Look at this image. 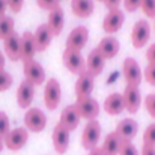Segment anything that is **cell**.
Instances as JSON below:
<instances>
[{
  "mask_svg": "<svg viewBox=\"0 0 155 155\" xmlns=\"http://www.w3.org/2000/svg\"><path fill=\"white\" fill-rule=\"evenodd\" d=\"M101 139V125L100 122L95 120H89L81 133V146L86 151H92L95 148H98V142Z\"/></svg>",
  "mask_w": 155,
  "mask_h": 155,
  "instance_id": "1",
  "label": "cell"
},
{
  "mask_svg": "<svg viewBox=\"0 0 155 155\" xmlns=\"http://www.w3.org/2000/svg\"><path fill=\"white\" fill-rule=\"evenodd\" d=\"M122 74H124V78H125L128 86H140V83L143 80L142 68L137 63V60L133 59V57H127L124 60V63H122Z\"/></svg>",
  "mask_w": 155,
  "mask_h": 155,
  "instance_id": "2",
  "label": "cell"
},
{
  "mask_svg": "<svg viewBox=\"0 0 155 155\" xmlns=\"http://www.w3.org/2000/svg\"><path fill=\"white\" fill-rule=\"evenodd\" d=\"M47 127V116L39 108H29L24 114V128L30 133H41Z\"/></svg>",
  "mask_w": 155,
  "mask_h": 155,
  "instance_id": "3",
  "label": "cell"
},
{
  "mask_svg": "<svg viewBox=\"0 0 155 155\" xmlns=\"http://www.w3.org/2000/svg\"><path fill=\"white\" fill-rule=\"evenodd\" d=\"M27 140H29V131L24 127H17V128L11 130L8 133V136L3 139L5 148H8L12 152H17V151L23 149L26 146Z\"/></svg>",
  "mask_w": 155,
  "mask_h": 155,
  "instance_id": "4",
  "label": "cell"
},
{
  "mask_svg": "<svg viewBox=\"0 0 155 155\" xmlns=\"http://www.w3.org/2000/svg\"><path fill=\"white\" fill-rule=\"evenodd\" d=\"M62 60H63V65L65 68L71 72V74H75V75H80L81 72L86 71V60L84 57L81 56L80 51H74V50H65L62 54Z\"/></svg>",
  "mask_w": 155,
  "mask_h": 155,
  "instance_id": "5",
  "label": "cell"
},
{
  "mask_svg": "<svg viewBox=\"0 0 155 155\" xmlns=\"http://www.w3.org/2000/svg\"><path fill=\"white\" fill-rule=\"evenodd\" d=\"M62 98V87L57 78H50L45 83V89H44V103L45 107L53 111L59 107Z\"/></svg>",
  "mask_w": 155,
  "mask_h": 155,
  "instance_id": "6",
  "label": "cell"
},
{
  "mask_svg": "<svg viewBox=\"0 0 155 155\" xmlns=\"http://www.w3.org/2000/svg\"><path fill=\"white\" fill-rule=\"evenodd\" d=\"M23 74H24V80L30 81L35 86H41L45 81V69L35 59L24 62V65H23Z\"/></svg>",
  "mask_w": 155,
  "mask_h": 155,
  "instance_id": "7",
  "label": "cell"
},
{
  "mask_svg": "<svg viewBox=\"0 0 155 155\" xmlns=\"http://www.w3.org/2000/svg\"><path fill=\"white\" fill-rule=\"evenodd\" d=\"M151 38V24L146 20H139L131 30V44L134 48H143Z\"/></svg>",
  "mask_w": 155,
  "mask_h": 155,
  "instance_id": "8",
  "label": "cell"
},
{
  "mask_svg": "<svg viewBox=\"0 0 155 155\" xmlns=\"http://www.w3.org/2000/svg\"><path fill=\"white\" fill-rule=\"evenodd\" d=\"M75 107L81 116V119H86V120H95L101 111L100 108V104L95 98L92 97H86V98H78L75 101Z\"/></svg>",
  "mask_w": 155,
  "mask_h": 155,
  "instance_id": "9",
  "label": "cell"
},
{
  "mask_svg": "<svg viewBox=\"0 0 155 155\" xmlns=\"http://www.w3.org/2000/svg\"><path fill=\"white\" fill-rule=\"evenodd\" d=\"M53 148L56 151V154L63 155L68 148H69V140H71V131L66 130L65 127H62L60 124H57L54 128H53Z\"/></svg>",
  "mask_w": 155,
  "mask_h": 155,
  "instance_id": "10",
  "label": "cell"
},
{
  "mask_svg": "<svg viewBox=\"0 0 155 155\" xmlns=\"http://www.w3.org/2000/svg\"><path fill=\"white\" fill-rule=\"evenodd\" d=\"M87 39H89L87 27L78 26V27L72 29L71 33L68 35V38H66V48L68 50H74V51H80L87 44Z\"/></svg>",
  "mask_w": 155,
  "mask_h": 155,
  "instance_id": "11",
  "label": "cell"
},
{
  "mask_svg": "<svg viewBox=\"0 0 155 155\" xmlns=\"http://www.w3.org/2000/svg\"><path fill=\"white\" fill-rule=\"evenodd\" d=\"M125 23V14L120 9L108 11V14L104 17L103 20V29L107 35H113L120 30V27Z\"/></svg>",
  "mask_w": 155,
  "mask_h": 155,
  "instance_id": "12",
  "label": "cell"
},
{
  "mask_svg": "<svg viewBox=\"0 0 155 155\" xmlns=\"http://www.w3.org/2000/svg\"><path fill=\"white\" fill-rule=\"evenodd\" d=\"M124 103H125V110L131 114L137 113L140 105H142V92L139 86H128L124 91Z\"/></svg>",
  "mask_w": 155,
  "mask_h": 155,
  "instance_id": "13",
  "label": "cell"
},
{
  "mask_svg": "<svg viewBox=\"0 0 155 155\" xmlns=\"http://www.w3.org/2000/svg\"><path fill=\"white\" fill-rule=\"evenodd\" d=\"M114 133L120 137L122 142H133V139L137 136L139 133V124L131 119V117H127V119H122L117 125H116V130Z\"/></svg>",
  "mask_w": 155,
  "mask_h": 155,
  "instance_id": "14",
  "label": "cell"
},
{
  "mask_svg": "<svg viewBox=\"0 0 155 155\" xmlns=\"http://www.w3.org/2000/svg\"><path fill=\"white\" fill-rule=\"evenodd\" d=\"M80 119H81V116H80V113H78L75 104H71V105H66V107L62 110L60 117H59V124H60L62 127H65L66 130L74 131V130L78 127Z\"/></svg>",
  "mask_w": 155,
  "mask_h": 155,
  "instance_id": "15",
  "label": "cell"
},
{
  "mask_svg": "<svg viewBox=\"0 0 155 155\" xmlns=\"http://www.w3.org/2000/svg\"><path fill=\"white\" fill-rule=\"evenodd\" d=\"M35 98V84H32L27 80H23L18 86L17 91V103L21 108H30V105L33 103Z\"/></svg>",
  "mask_w": 155,
  "mask_h": 155,
  "instance_id": "16",
  "label": "cell"
},
{
  "mask_svg": "<svg viewBox=\"0 0 155 155\" xmlns=\"http://www.w3.org/2000/svg\"><path fill=\"white\" fill-rule=\"evenodd\" d=\"M94 86H95V77L92 74H89L87 71L81 72L75 81V95H77V100L78 98H86V97H91L92 91H94Z\"/></svg>",
  "mask_w": 155,
  "mask_h": 155,
  "instance_id": "17",
  "label": "cell"
},
{
  "mask_svg": "<svg viewBox=\"0 0 155 155\" xmlns=\"http://www.w3.org/2000/svg\"><path fill=\"white\" fill-rule=\"evenodd\" d=\"M47 26H48L50 32L53 33V36H59L62 33L63 26H65V14H63V9L60 6L54 8L53 11L48 12Z\"/></svg>",
  "mask_w": 155,
  "mask_h": 155,
  "instance_id": "18",
  "label": "cell"
},
{
  "mask_svg": "<svg viewBox=\"0 0 155 155\" xmlns=\"http://www.w3.org/2000/svg\"><path fill=\"white\" fill-rule=\"evenodd\" d=\"M104 66H105V59L101 56V53L98 51L97 48H94L92 51L87 54V59H86V71H87L89 74H92L94 77H98V75L103 74Z\"/></svg>",
  "mask_w": 155,
  "mask_h": 155,
  "instance_id": "19",
  "label": "cell"
},
{
  "mask_svg": "<svg viewBox=\"0 0 155 155\" xmlns=\"http://www.w3.org/2000/svg\"><path fill=\"white\" fill-rule=\"evenodd\" d=\"M3 48H5L6 56L12 62L21 60V36L17 33L11 35L8 39L3 41Z\"/></svg>",
  "mask_w": 155,
  "mask_h": 155,
  "instance_id": "20",
  "label": "cell"
},
{
  "mask_svg": "<svg viewBox=\"0 0 155 155\" xmlns=\"http://www.w3.org/2000/svg\"><path fill=\"white\" fill-rule=\"evenodd\" d=\"M104 110L107 111V114L110 116H117L125 110V103H124V95L119 92H113L110 94L105 101H104Z\"/></svg>",
  "mask_w": 155,
  "mask_h": 155,
  "instance_id": "21",
  "label": "cell"
},
{
  "mask_svg": "<svg viewBox=\"0 0 155 155\" xmlns=\"http://www.w3.org/2000/svg\"><path fill=\"white\" fill-rule=\"evenodd\" d=\"M97 50L101 53L104 59H113L117 56V53L120 50V44L116 38H111V36H107V38H103L97 47Z\"/></svg>",
  "mask_w": 155,
  "mask_h": 155,
  "instance_id": "22",
  "label": "cell"
},
{
  "mask_svg": "<svg viewBox=\"0 0 155 155\" xmlns=\"http://www.w3.org/2000/svg\"><path fill=\"white\" fill-rule=\"evenodd\" d=\"M36 44H35V36L32 32H24L21 35V60L27 62L32 60L36 54Z\"/></svg>",
  "mask_w": 155,
  "mask_h": 155,
  "instance_id": "23",
  "label": "cell"
},
{
  "mask_svg": "<svg viewBox=\"0 0 155 155\" xmlns=\"http://www.w3.org/2000/svg\"><path fill=\"white\" fill-rule=\"evenodd\" d=\"M33 36H35V44H36V50L38 51H45L50 47L53 39V33L50 32L47 24L38 26V29L33 32Z\"/></svg>",
  "mask_w": 155,
  "mask_h": 155,
  "instance_id": "24",
  "label": "cell"
},
{
  "mask_svg": "<svg viewBox=\"0 0 155 155\" xmlns=\"http://www.w3.org/2000/svg\"><path fill=\"white\" fill-rule=\"evenodd\" d=\"M71 11L78 18H89L95 11L94 0H71Z\"/></svg>",
  "mask_w": 155,
  "mask_h": 155,
  "instance_id": "25",
  "label": "cell"
},
{
  "mask_svg": "<svg viewBox=\"0 0 155 155\" xmlns=\"http://www.w3.org/2000/svg\"><path fill=\"white\" fill-rule=\"evenodd\" d=\"M120 146H122V140H120V137L113 131V133H108V134L105 136L101 149H103L104 155H119Z\"/></svg>",
  "mask_w": 155,
  "mask_h": 155,
  "instance_id": "26",
  "label": "cell"
},
{
  "mask_svg": "<svg viewBox=\"0 0 155 155\" xmlns=\"http://www.w3.org/2000/svg\"><path fill=\"white\" fill-rule=\"evenodd\" d=\"M15 33V23L12 17H3L0 20V41L8 39L11 35Z\"/></svg>",
  "mask_w": 155,
  "mask_h": 155,
  "instance_id": "27",
  "label": "cell"
},
{
  "mask_svg": "<svg viewBox=\"0 0 155 155\" xmlns=\"http://www.w3.org/2000/svg\"><path fill=\"white\" fill-rule=\"evenodd\" d=\"M143 145L155 146V122L146 127V130L143 133Z\"/></svg>",
  "mask_w": 155,
  "mask_h": 155,
  "instance_id": "28",
  "label": "cell"
},
{
  "mask_svg": "<svg viewBox=\"0 0 155 155\" xmlns=\"http://www.w3.org/2000/svg\"><path fill=\"white\" fill-rule=\"evenodd\" d=\"M140 9L143 11V14L148 18H154L155 20V0H142Z\"/></svg>",
  "mask_w": 155,
  "mask_h": 155,
  "instance_id": "29",
  "label": "cell"
},
{
  "mask_svg": "<svg viewBox=\"0 0 155 155\" xmlns=\"http://www.w3.org/2000/svg\"><path fill=\"white\" fill-rule=\"evenodd\" d=\"M11 131V122L9 117L5 111H0V137L5 139L8 136V133Z\"/></svg>",
  "mask_w": 155,
  "mask_h": 155,
  "instance_id": "30",
  "label": "cell"
},
{
  "mask_svg": "<svg viewBox=\"0 0 155 155\" xmlns=\"http://www.w3.org/2000/svg\"><path fill=\"white\" fill-rule=\"evenodd\" d=\"M12 75L8 72V71H5V69H2L0 71V92H5V91H8L11 86H12Z\"/></svg>",
  "mask_w": 155,
  "mask_h": 155,
  "instance_id": "31",
  "label": "cell"
},
{
  "mask_svg": "<svg viewBox=\"0 0 155 155\" xmlns=\"http://www.w3.org/2000/svg\"><path fill=\"white\" fill-rule=\"evenodd\" d=\"M119 155H140V152L137 151V148L134 146L133 142H122Z\"/></svg>",
  "mask_w": 155,
  "mask_h": 155,
  "instance_id": "32",
  "label": "cell"
},
{
  "mask_svg": "<svg viewBox=\"0 0 155 155\" xmlns=\"http://www.w3.org/2000/svg\"><path fill=\"white\" fill-rule=\"evenodd\" d=\"M145 107H146V111L149 113V116L155 119V94L146 95V98H145Z\"/></svg>",
  "mask_w": 155,
  "mask_h": 155,
  "instance_id": "33",
  "label": "cell"
},
{
  "mask_svg": "<svg viewBox=\"0 0 155 155\" xmlns=\"http://www.w3.org/2000/svg\"><path fill=\"white\" fill-rule=\"evenodd\" d=\"M59 2L60 0H36V5L42 9V11H53L54 8L59 6Z\"/></svg>",
  "mask_w": 155,
  "mask_h": 155,
  "instance_id": "34",
  "label": "cell"
},
{
  "mask_svg": "<svg viewBox=\"0 0 155 155\" xmlns=\"http://www.w3.org/2000/svg\"><path fill=\"white\" fill-rule=\"evenodd\" d=\"M143 77H145V80H146L149 84L155 86V65H152V63H148V66L145 68Z\"/></svg>",
  "mask_w": 155,
  "mask_h": 155,
  "instance_id": "35",
  "label": "cell"
},
{
  "mask_svg": "<svg viewBox=\"0 0 155 155\" xmlns=\"http://www.w3.org/2000/svg\"><path fill=\"white\" fill-rule=\"evenodd\" d=\"M142 0H124V8L127 12H136L140 8Z\"/></svg>",
  "mask_w": 155,
  "mask_h": 155,
  "instance_id": "36",
  "label": "cell"
},
{
  "mask_svg": "<svg viewBox=\"0 0 155 155\" xmlns=\"http://www.w3.org/2000/svg\"><path fill=\"white\" fill-rule=\"evenodd\" d=\"M23 5H24V0H8V8L11 9L12 14H18V12H21Z\"/></svg>",
  "mask_w": 155,
  "mask_h": 155,
  "instance_id": "37",
  "label": "cell"
},
{
  "mask_svg": "<svg viewBox=\"0 0 155 155\" xmlns=\"http://www.w3.org/2000/svg\"><path fill=\"white\" fill-rule=\"evenodd\" d=\"M103 3L108 11H114V9H119L120 0H103Z\"/></svg>",
  "mask_w": 155,
  "mask_h": 155,
  "instance_id": "38",
  "label": "cell"
},
{
  "mask_svg": "<svg viewBox=\"0 0 155 155\" xmlns=\"http://www.w3.org/2000/svg\"><path fill=\"white\" fill-rule=\"evenodd\" d=\"M146 59L149 63L155 65V44H152L148 50H146Z\"/></svg>",
  "mask_w": 155,
  "mask_h": 155,
  "instance_id": "39",
  "label": "cell"
},
{
  "mask_svg": "<svg viewBox=\"0 0 155 155\" xmlns=\"http://www.w3.org/2000/svg\"><path fill=\"white\" fill-rule=\"evenodd\" d=\"M140 155H155V146H149V145H143Z\"/></svg>",
  "mask_w": 155,
  "mask_h": 155,
  "instance_id": "40",
  "label": "cell"
},
{
  "mask_svg": "<svg viewBox=\"0 0 155 155\" xmlns=\"http://www.w3.org/2000/svg\"><path fill=\"white\" fill-rule=\"evenodd\" d=\"M6 9H8V0H0V20L6 17Z\"/></svg>",
  "mask_w": 155,
  "mask_h": 155,
  "instance_id": "41",
  "label": "cell"
},
{
  "mask_svg": "<svg viewBox=\"0 0 155 155\" xmlns=\"http://www.w3.org/2000/svg\"><path fill=\"white\" fill-rule=\"evenodd\" d=\"M89 155H104V152L101 148H95V149L89 151Z\"/></svg>",
  "mask_w": 155,
  "mask_h": 155,
  "instance_id": "42",
  "label": "cell"
},
{
  "mask_svg": "<svg viewBox=\"0 0 155 155\" xmlns=\"http://www.w3.org/2000/svg\"><path fill=\"white\" fill-rule=\"evenodd\" d=\"M5 63H6V62H5V56H3L2 51H0V71L5 69Z\"/></svg>",
  "mask_w": 155,
  "mask_h": 155,
  "instance_id": "43",
  "label": "cell"
},
{
  "mask_svg": "<svg viewBox=\"0 0 155 155\" xmlns=\"http://www.w3.org/2000/svg\"><path fill=\"white\" fill-rule=\"evenodd\" d=\"M3 148H5V142H3V139L0 137V152L3 151Z\"/></svg>",
  "mask_w": 155,
  "mask_h": 155,
  "instance_id": "44",
  "label": "cell"
},
{
  "mask_svg": "<svg viewBox=\"0 0 155 155\" xmlns=\"http://www.w3.org/2000/svg\"><path fill=\"white\" fill-rule=\"evenodd\" d=\"M154 29H155V23H154Z\"/></svg>",
  "mask_w": 155,
  "mask_h": 155,
  "instance_id": "45",
  "label": "cell"
},
{
  "mask_svg": "<svg viewBox=\"0 0 155 155\" xmlns=\"http://www.w3.org/2000/svg\"><path fill=\"white\" fill-rule=\"evenodd\" d=\"M98 2H103V0H98Z\"/></svg>",
  "mask_w": 155,
  "mask_h": 155,
  "instance_id": "46",
  "label": "cell"
}]
</instances>
